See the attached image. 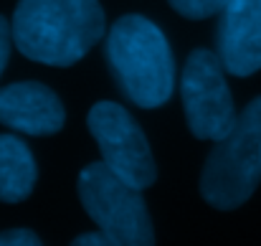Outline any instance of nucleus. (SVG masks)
<instances>
[{"instance_id": "423d86ee", "label": "nucleus", "mask_w": 261, "mask_h": 246, "mask_svg": "<svg viewBox=\"0 0 261 246\" xmlns=\"http://www.w3.org/2000/svg\"><path fill=\"white\" fill-rule=\"evenodd\" d=\"M89 132L94 135L101 163L124 183L145 190L155 183L158 167L145 132L129 112L114 102H99L89 112Z\"/></svg>"}, {"instance_id": "f03ea898", "label": "nucleus", "mask_w": 261, "mask_h": 246, "mask_svg": "<svg viewBox=\"0 0 261 246\" xmlns=\"http://www.w3.org/2000/svg\"><path fill=\"white\" fill-rule=\"evenodd\" d=\"M107 64L119 91L137 107L155 109L173 94L175 61L163 31L142 18H119L107 36Z\"/></svg>"}, {"instance_id": "7ed1b4c3", "label": "nucleus", "mask_w": 261, "mask_h": 246, "mask_svg": "<svg viewBox=\"0 0 261 246\" xmlns=\"http://www.w3.org/2000/svg\"><path fill=\"white\" fill-rule=\"evenodd\" d=\"M261 183V96L239 117L231 132L216 142L200 173V195L218 211L244 206Z\"/></svg>"}, {"instance_id": "39448f33", "label": "nucleus", "mask_w": 261, "mask_h": 246, "mask_svg": "<svg viewBox=\"0 0 261 246\" xmlns=\"http://www.w3.org/2000/svg\"><path fill=\"white\" fill-rule=\"evenodd\" d=\"M182 109L190 132L198 140H223L236 125V109L223 77V64L218 54L195 48L182 69L180 79Z\"/></svg>"}, {"instance_id": "9d476101", "label": "nucleus", "mask_w": 261, "mask_h": 246, "mask_svg": "<svg viewBox=\"0 0 261 246\" xmlns=\"http://www.w3.org/2000/svg\"><path fill=\"white\" fill-rule=\"evenodd\" d=\"M226 3L228 0H170L175 13H180L185 18H193V20L221 15V10L226 8Z\"/></svg>"}, {"instance_id": "20e7f679", "label": "nucleus", "mask_w": 261, "mask_h": 246, "mask_svg": "<svg viewBox=\"0 0 261 246\" xmlns=\"http://www.w3.org/2000/svg\"><path fill=\"white\" fill-rule=\"evenodd\" d=\"M79 198L101 234L122 246H155V229L140 188L124 183L104 163H91L79 175Z\"/></svg>"}, {"instance_id": "9b49d317", "label": "nucleus", "mask_w": 261, "mask_h": 246, "mask_svg": "<svg viewBox=\"0 0 261 246\" xmlns=\"http://www.w3.org/2000/svg\"><path fill=\"white\" fill-rule=\"evenodd\" d=\"M0 246H43V244H41V239L33 231L13 229V231H3L0 234Z\"/></svg>"}, {"instance_id": "f8f14e48", "label": "nucleus", "mask_w": 261, "mask_h": 246, "mask_svg": "<svg viewBox=\"0 0 261 246\" xmlns=\"http://www.w3.org/2000/svg\"><path fill=\"white\" fill-rule=\"evenodd\" d=\"M10 43H13V26L0 15V77L8 66V56H10Z\"/></svg>"}, {"instance_id": "6e6552de", "label": "nucleus", "mask_w": 261, "mask_h": 246, "mask_svg": "<svg viewBox=\"0 0 261 246\" xmlns=\"http://www.w3.org/2000/svg\"><path fill=\"white\" fill-rule=\"evenodd\" d=\"M0 122L23 135H56L64 122L61 99L38 82H18L0 89Z\"/></svg>"}, {"instance_id": "1a4fd4ad", "label": "nucleus", "mask_w": 261, "mask_h": 246, "mask_svg": "<svg viewBox=\"0 0 261 246\" xmlns=\"http://www.w3.org/2000/svg\"><path fill=\"white\" fill-rule=\"evenodd\" d=\"M36 160L28 145L13 135H0V201L20 203L33 193Z\"/></svg>"}, {"instance_id": "ddd939ff", "label": "nucleus", "mask_w": 261, "mask_h": 246, "mask_svg": "<svg viewBox=\"0 0 261 246\" xmlns=\"http://www.w3.org/2000/svg\"><path fill=\"white\" fill-rule=\"evenodd\" d=\"M71 246H122V244L114 241V239H109V236L101 234V231H94V234H82V236H76Z\"/></svg>"}, {"instance_id": "f257e3e1", "label": "nucleus", "mask_w": 261, "mask_h": 246, "mask_svg": "<svg viewBox=\"0 0 261 246\" xmlns=\"http://www.w3.org/2000/svg\"><path fill=\"white\" fill-rule=\"evenodd\" d=\"M13 43L31 61L71 66L104 36L96 0H20L13 15Z\"/></svg>"}, {"instance_id": "0eeeda50", "label": "nucleus", "mask_w": 261, "mask_h": 246, "mask_svg": "<svg viewBox=\"0 0 261 246\" xmlns=\"http://www.w3.org/2000/svg\"><path fill=\"white\" fill-rule=\"evenodd\" d=\"M216 54L233 77L261 69V0H228L218 18Z\"/></svg>"}]
</instances>
